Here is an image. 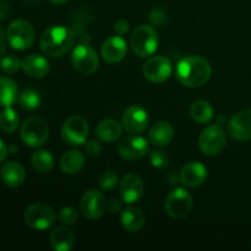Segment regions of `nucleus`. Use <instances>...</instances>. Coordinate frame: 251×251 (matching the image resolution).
I'll use <instances>...</instances> for the list:
<instances>
[{
    "mask_svg": "<svg viewBox=\"0 0 251 251\" xmlns=\"http://www.w3.org/2000/svg\"><path fill=\"white\" fill-rule=\"evenodd\" d=\"M20 136L24 144L28 147L42 146L49 137V126L44 119L39 117H31L25 120L21 126Z\"/></svg>",
    "mask_w": 251,
    "mask_h": 251,
    "instance_id": "nucleus-5",
    "label": "nucleus"
},
{
    "mask_svg": "<svg viewBox=\"0 0 251 251\" xmlns=\"http://www.w3.org/2000/svg\"><path fill=\"white\" fill-rule=\"evenodd\" d=\"M48 60L39 54H29L22 60V70L29 77L41 78L49 73Z\"/></svg>",
    "mask_w": 251,
    "mask_h": 251,
    "instance_id": "nucleus-21",
    "label": "nucleus"
},
{
    "mask_svg": "<svg viewBox=\"0 0 251 251\" xmlns=\"http://www.w3.org/2000/svg\"><path fill=\"white\" fill-rule=\"evenodd\" d=\"M6 33L4 32V29L0 26V59L2 58L4 53L6 51Z\"/></svg>",
    "mask_w": 251,
    "mask_h": 251,
    "instance_id": "nucleus-40",
    "label": "nucleus"
},
{
    "mask_svg": "<svg viewBox=\"0 0 251 251\" xmlns=\"http://www.w3.org/2000/svg\"><path fill=\"white\" fill-rule=\"evenodd\" d=\"M127 53V44L120 36H112L104 41L100 48V55L108 64H117L125 58Z\"/></svg>",
    "mask_w": 251,
    "mask_h": 251,
    "instance_id": "nucleus-18",
    "label": "nucleus"
},
{
    "mask_svg": "<svg viewBox=\"0 0 251 251\" xmlns=\"http://www.w3.org/2000/svg\"><path fill=\"white\" fill-rule=\"evenodd\" d=\"M120 221L124 227L130 233H136L144 228L145 226V215L140 208L129 206L125 210H123Z\"/></svg>",
    "mask_w": 251,
    "mask_h": 251,
    "instance_id": "nucleus-22",
    "label": "nucleus"
},
{
    "mask_svg": "<svg viewBox=\"0 0 251 251\" xmlns=\"http://www.w3.org/2000/svg\"><path fill=\"white\" fill-rule=\"evenodd\" d=\"M86 153L90 154V156H100V152H102V146L98 141L95 140H90V141H86L85 145Z\"/></svg>",
    "mask_w": 251,
    "mask_h": 251,
    "instance_id": "nucleus-35",
    "label": "nucleus"
},
{
    "mask_svg": "<svg viewBox=\"0 0 251 251\" xmlns=\"http://www.w3.org/2000/svg\"><path fill=\"white\" fill-rule=\"evenodd\" d=\"M83 166H85V156L82 152L77 151V150L65 152L60 158L61 171L69 176L77 174L83 168Z\"/></svg>",
    "mask_w": 251,
    "mask_h": 251,
    "instance_id": "nucleus-25",
    "label": "nucleus"
},
{
    "mask_svg": "<svg viewBox=\"0 0 251 251\" xmlns=\"http://www.w3.org/2000/svg\"><path fill=\"white\" fill-rule=\"evenodd\" d=\"M164 19H166V17H164V14L159 9L153 10V11L151 12V15H150V20H151L154 25H161L162 22L164 21Z\"/></svg>",
    "mask_w": 251,
    "mask_h": 251,
    "instance_id": "nucleus-38",
    "label": "nucleus"
},
{
    "mask_svg": "<svg viewBox=\"0 0 251 251\" xmlns=\"http://www.w3.org/2000/svg\"><path fill=\"white\" fill-rule=\"evenodd\" d=\"M194 206L193 196L183 188H176L167 195L164 200V211L176 220L185 218L191 212Z\"/></svg>",
    "mask_w": 251,
    "mask_h": 251,
    "instance_id": "nucleus-4",
    "label": "nucleus"
},
{
    "mask_svg": "<svg viewBox=\"0 0 251 251\" xmlns=\"http://www.w3.org/2000/svg\"><path fill=\"white\" fill-rule=\"evenodd\" d=\"M149 137L151 144L157 147H166L173 141L174 139V127L172 126L171 123L162 120L157 122L156 124L152 125L150 129Z\"/></svg>",
    "mask_w": 251,
    "mask_h": 251,
    "instance_id": "nucleus-20",
    "label": "nucleus"
},
{
    "mask_svg": "<svg viewBox=\"0 0 251 251\" xmlns=\"http://www.w3.org/2000/svg\"><path fill=\"white\" fill-rule=\"evenodd\" d=\"M41 96L33 88H26L17 96L19 105L25 110H34L41 105Z\"/></svg>",
    "mask_w": 251,
    "mask_h": 251,
    "instance_id": "nucleus-30",
    "label": "nucleus"
},
{
    "mask_svg": "<svg viewBox=\"0 0 251 251\" xmlns=\"http://www.w3.org/2000/svg\"><path fill=\"white\" fill-rule=\"evenodd\" d=\"M49 1H51L53 4H64V2H66L68 0H49Z\"/></svg>",
    "mask_w": 251,
    "mask_h": 251,
    "instance_id": "nucleus-42",
    "label": "nucleus"
},
{
    "mask_svg": "<svg viewBox=\"0 0 251 251\" xmlns=\"http://www.w3.org/2000/svg\"><path fill=\"white\" fill-rule=\"evenodd\" d=\"M10 14V6L6 1L0 0V21H4Z\"/></svg>",
    "mask_w": 251,
    "mask_h": 251,
    "instance_id": "nucleus-39",
    "label": "nucleus"
},
{
    "mask_svg": "<svg viewBox=\"0 0 251 251\" xmlns=\"http://www.w3.org/2000/svg\"><path fill=\"white\" fill-rule=\"evenodd\" d=\"M22 68V61L17 56L7 55L0 59V70L5 74H15Z\"/></svg>",
    "mask_w": 251,
    "mask_h": 251,
    "instance_id": "nucleus-31",
    "label": "nucleus"
},
{
    "mask_svg": "<svg viewBox=\"0 0 251 251\" xmlns=\"http://www.w3.org/2000/svg\"><path fill=\"white\" fill-rule=\"evenodd\" d=\"M6 38L16 50H26L34 42V28L26 20H15L7 26Z\"/></svg>",
    "mask_w": 251,
    "mask_h": 251,
    "instance_id": "nucleus-6",
    "label": "nucleus"
},
{
    "mask_svg": "<svg viewBox=\"0 0 251 251\" xmlns=\"http://www.w3.org/2000/svg\"><path fill=\"white\" fill-rule=\"evenodd\" d=\"M150 161H151V164L154 167V168L158 169H164L169 166V159L168 154L163 151H158V150H154L150 153Z\"/></svg>",
    "mask_w": 251,
    "mask_h": 251,
    "instance_id": "nucleus-34",
    "label": "nucleus"
},
{
    "mask_svg": "<svg viewBox=\"0 0 251 251\" xmlns=\"http://www.w3.org/2000/svg\"><path fill=\"white\" fill-rule=\"evenodd\" d=\"M123 134V127L120 123L114 119H104L100 122V124L96 127V135L98 139L103 142H112L117 141Z\"/></svg>",
    "mask_w": 251,
    "mask_h": 251,
    "instance_id": "nucleus-23",
    "label": "nucleus"
},
{
    "mask_svg": "<svg viewBox=\"0 0 251 251\" xmlns=\"http://www.w3.org/2000/svg\"><path fill=\"white\" fill-rule=\"evenodd\" d=\"M206 179H207V168L201 162H189L179 173V180L185 188H199L205 183Z\"/></svg>",
    "mask_w": 251,
    "mask_h": 251,
    "instance_id": "nucleus-17",
    "label": "nucleus"
},
{
    "mask_svg": "<svg viewBox=\"0 0 251 251\" xmlns=\"http://www.w3.org/2000/svg\"><path fill=\"white\" fill-rule=\"evenodd\" d=\"M123 125L130 134H141L149 125V113L139 104L130 105L123 114Z\"/></svg>",
    "mask_w": 251,
    "mask_h": 251,
    "instance_id": "nucleus-13",
    "label": "nucleus"
},
{
    "mask_svg": "<svg viewBox=\"0 0 251 251\" xmlns=\"http://www.w3.org/2000/svg\"><path fill=\"white\" fill-rule=\"evenodd\" d=\"M75 34L64 26H51L41 37V49L49 58H59L68 53L74 46Z\"/></svg>",
    "mask_w": 251,
    "mask_h": 251,
    "instance_id": "nucleus-2",
    "label": "nucleus"
},
{
    "mask_svg": "<svg viewBox=\"0 0 251 251\" xmlns=\"http://www.w3.org/2000/svg\"><path fill=\"white\" fill-rule=\"evenodd\" d=\"M228 134L237 141L251 140V109L238 112L228 123Z\"/></svg>",
    "mask_w": 251,
    "mask_h": 251,
    "instance_id": "nucleus-15",
    "label": "nucleus"
},
{
    "mask_svg": "<svg viewBox=\"0 0 251 251\" xmlns=\"http://www.w3.org/2000/svg\"><path fill=\"white\" fill-rule=\"evenodd\" d=\"M0 178L5 185L10 186V188H17L24 184L26 172L19 162L10 161L6 162L0 169Z\"/></svg>",
    "mask_w": 251,
    "mask_h": 251,
    "instance_id": "nucleus-19",
    "label": "nucleus"
},
{
    "mask_svg": "<svg viewBox=\"0 0 251 251\" xmlns=\"http://www.w3.org/2000/svg\"><path fill=\"white\" fill-rule=\"evenodd\" d=\"M55 212L46 203H32L25 211V222L37 230H46L55 222Z\"/></svg>",
    "mask_w": 251,
    "mask_h": 251,
    "instance_id": "nucleus-8",
    "label": "nucleus"
},
{
    "mask_svg": "<svg viewBox=\"0 0 251 251\" xmlns=\"http://www.w3.org/2000/svg\"><path fill=\"white\" fill-rule=\"evenodd\" d=\"M31 166L38 173H48L54 168V157L47 150H38L31 156Z\"/></svg>",
    "mask_w": 251,
    "mask_h": 251,
    "instance_id": "nucleus-28",
    "label": "nucleus"
},
{
    "mask_svg": "<svg viewBox=\"0 0 251 251\" xmlns=\"http://www.w3.org/2000/svg\"><path fill=\"white\" fill-rule=\"evenodd\" d=\"M17 147L16 146H10L9 147V153H16Z\"/></svg>",
    "mask_w": 251,
    "mask_h": 251,
    "instance_id": "nucleus-43",
    "label": "nucleus"
},
{
    "mask_svg": "<svg viewBox=\"0 0 251 251\" xmlns=\"http://www.w3.org/2000/svg\"><path fill=\"white\" fill-rule=\"evenodd\" d=\"M212 68L202 56H185L176 64V76L181 85L186 87H201L210 80Z\"/></svg>",
    "mask_w": 251,
    "mask_h": 251,
    "instance_id": "nucleus-1",
    "label": "nucleus"
},
{
    "mask_svg": "<svg viewBox=\"0 0 251 251\" xmlns=\"http://www.w3.org/2000/svg\"><path fill=\"white\" fill-rule=\"evenodd\" d=\"M190 115L199 124H208L215 117V110L207 100H199L191 104Z\"/></svg>",
    "mask_w": 251,
    "mask_h": 251,
    "instance_id": "nucleus-27",
    "label": "nucleus"
},
{
    "mask_svg": "<svg viewBox=\"0 0 251 251\" xmlns=\"http://www.w3.org/2000/svg\"><path fill=\"white\" fill-rule=\"evenodd\" d=\"M49 242L55 251H70L75 244V237L69 228L56 227L50 233Z\"/></svg>",
    "mask_w": 251,
    "mask_h": 251,
    "instance_id": "nucleus-24",
    "label": "nucleus"
},
{
    "mask_svg": "<svg viewBox=\"0 0 251 251\" xmlns=\"http://www.w3.org/2000/svg\"><path fill=\"white\" fill-rule=\"evenodd\" d=\"M227 137L220 125H210L201 132L199 137V147L206 156H216L226 147Z\"/></svg>",
    "mask_w": 251,
    "mask_h": 251,
    "instance_id": "nucleus-9",
    "label": "nucleus"
},
{
    "mask_svg": "<svg viewBox=\"0 0 251 251\" xmlns=\"http://www.w3.org/2000/svg\"><path fill=\"white\" fill-rule=\"evenodd\" d=\"M58 220H59V222H61L63 225H65V226L75 225L78 220V213L75 208L68 206V207H64L59 211Z\"/></svg>",
    "mask_w": 251,
    "mask_h": 251,
    "instance_id": "nucleus-33",
    "label": "nucleus"
},
{
    "mask_svg": "<svg viewBox=\"0 0 251 251\" xmlns=\"http://www.w3.org/2000/svg\"><path fill=\"white\" fill-rule=\"evenodd\" d=\"M80 208L86 218L95 221L104 215L105 210H107V201L100 191L91 189V190L86 191L81 198Z\"/></svg>",
    "mask_w": 251,
    "mask_h": 251,
    "instance_id": "nucleus-12",
    "label": "nucleus"
},
{
    "mask_svg": "<svg viewBox=\"0 0 251 251\" xmlns=\"http://www.w3.org/2000/svg\"><path fill=\"white\" fill-rule=\"evenodd\" d=\"M118 152L120 157L126 161H136L142 158L150 152V145L146 139L141 136H127L123 140L118 146Z\"/></svg>",
    "mask_w": 251,
    "mask_h": 251,
    "instance_id": "nucleus-14",
    "label": "nucleus"
},
{
    "mask_svg": "<svg viewBox=\"0 0 251 251\" xmlns=\"http://www.w3.org/2000/svg\"><path fill=\"white\" fill-rule=\"evenodd\" d=\"M114 31L117 32L119 36L127 33V31H129V22L125 21V20H118L114 24Z\"/></svg>",
    "mask_w": 251,
    "mask_h": 251,
    "instance_id": "nucleus-36",
    "label": "nucleus"
},
{
    "mask_svg": "<svg viewBox=\"0 0 251 251\" xmlns=\"http://www.w3.org/2000/svg\"><path fill=\"white\" fill-rule=\"evenodd\" d=\"M118 181H119L118 174L113 171H107L100 174V179H98V185H100V188L102 190L109 191L113 190L117 186Z\"/></svg>",
    "mask_w": 251,
    "mask_h": 251,
    "instance_id": "nucleus-32",
    "label": "nucleus"
},
{
    "mask_svg": "<svg viewBox=\"0 0 251 251\" xmlns=\"http://www.w3.org/2000/svg\"><path fill=\"white\" fill-rule=\"evenodd\" d=\"M20 125V117L10 107H5L4 110L0 112V129L6 134H12L17 130Z\"/></svg>",
    "mask_w": 251,
    "mask_h": 251,
    "instance_id": "nucleus-29",
    "label": "nucleus"
},
{
    "mask_svg": "<svg viewBox=\"0 0 251 251\" xmlns=\"http://www.w3.org/2000/svg\"><path fill=\"white\" fill-rule=\"evenodd\" d=\"M16 82L6 76H0V107H10L17 100Z\"/></svg>",
    "mask_w": 251,
    "mask_h": 251,
    "instance_id": "nucleus-26",
    "label": "nucleus"
},
{
    "mask_svg": "<svg viewBox=\"0 0 251 251\" xmlns=\"http://www.w3.org/2000/svg\"><path fill=\"white\" fill-rule=\"evenodd\" d=\"M119 191L123 201L131 205V203L141 200L145 194V184L142 179L136 174H126L120 181Z\"/></svg>",
    "mask_w": 251,
    "mask_h": 251,
    "instance_id": "nucleus-16",
    "label": "nucleus"
},
{
    "mask_svg": "<svg viewBox=\"0 0 251 251\" xmlns=\"http://www.w3.org/2000/svg\"><path fill=\"white\" fill-rule=\"evenodd\" d=\"M142 73L145 77L151 82L162 83L171 77L173 73V65L166 56H152L144 64Z\"/></svg>",
    "mask_w": 251,
    "mask_h": 251,
    "instance_id": "nucleus-11",
    "label": "nucleus"
},
{
    "mask_svg": "<svg viewBox=\"0 0 251 251\" xmlns=\"http://www.w3.org/2000/svg\"><path fill=\"white\" fill-rule=\"evenodd\" d=\"M88 136V123L81 115H71L61 126V137L70 146L86 144Z\"/></svg>",
    "mask_w": 251,
    "mask_h": 251,
    "instance_id": "nucleus-7",
    "label": "nucleus"
},
{
    "mask_svg": "<svg viewBox=\"0 0 251 251\" xmlns=\"http://www.w3.org/2000/svg\"><path fill=\"white\" fill-rule=\"evenodd\" d=\"M107 210L110 213H117L122 210V201L118 200V199H112L107 202Z\"/></svg>",
    "mask_w": 251,
    "mask_h": 251,
    "instance_id": "nucleus-37",
    "label": "nucleus"
},
{
    "mask_svg": "<svg viewBox=\"0 0 251 251\" xmlns=\"http://www.w3.org/2000/svg\"><path fill=\"white\" fill-rule=\"evenodd\" d=\"M71 63L82 75H91L95 73L100 65V59L95 49L88 44H80L76 47L71 54Z\"/></svg>",
    "mask_w": 251,
    "mask_h": 251,
    "instance_id": "nucleus-10",
    "label": "nucleus"
},
{
    "mask_svg": "<svg viewBox=\"0 0 251 251\" xmlns=\"http://www.w3.org/2000/svg\"><path fill=\"white\" fill-rule=\"evenodd\" d=\"M7 153H9V147H6L5 142L0 139V163L6 158Z\"/></svg>",
    "mask_w": 251,
    "mask_h": 251,
    "instance_id": "nucleus-41",
    "label": "nucleus"
},
{
    "mask_svg": "<svg viewBox=\"0 0 251 251\" xmlns=\"http://www.w3.org/2000/svg\"><path fill=\"white\" fill-rule=\"evenodd\" d=\"M130 46L132 51L140 58L152 55L158 48V34L156 29L149 25H141L132 32L130 37Z\"/></svg>",
    "mask_w": 251,
    "mask_h": 251,
    "instance_id": "nucleus-3",
    "label": "nucleus"
}]
</instances>
